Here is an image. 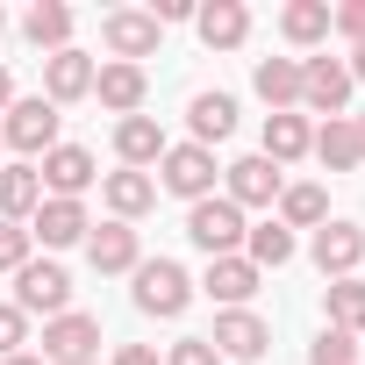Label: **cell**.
Masks as SVG:
<instances>
[{"label": "cell", "mask_w": 365, "mask_h": 365, "mask_svg": "<svg viewBox=\"0 0 365 365\" xmlns=\"http://www.w3.org/2000/svg\"><path fill=\"white\" fill-rule=\"evenodd\" d=\"M187 237H194L208 258H237V244L251 237V222H244V208H237L230 194H208V201L187 208Z\"/></svg>", "instance_id": "1"}, {"label": "cell", "mask_w": 365, "mask_h": 365, "mask_svg": "<svg viewBox=\"0 0 365 365\" xmlns=\"http://www.w3.org/2000/svg\"><path fill=\"white\" fill-rule=\"evenodd\" d=\"M158 187L179 194V201H208V194H215V150H201V143H165Z\"/></svg>", "instance_id": "2"}, {"label": "cell", "mask_w": 365, "mask_h": 365, "mask_svg": "<svg viewBox=\"0 0 365 365\" xmlns=\"http://www.w3.org/2000/svg\"><path fill=\"white\" fill-rule=\"evenodd\" d=\"M187 301H194V279L179 272L172 258L136 265V308H143V315H187Z\"/></svg>", "instance_id": "3"}, {"label": "cell", "mask_w": 365, "mask_h": 365, "mask_svg": "<svg viewBox=\"0 0 365 365\" xmlns=\"http://www.w3.org/2000/svg\"><path fill=\"white\" fill-rule=\"evenodd\" d=\"M58 122H65V115H58L43 93H36V101H15V108H8V122H0V143H15L22 158L58 150Z\"/></svg>", "instance_id": "4"}, {"label": "cell", "mask_w": 365, "mask_h": 365, "mask_svg": "<svg viewBox=\"0 0 365 365\" xmlns=\"http://www.w3.org/2000/svg\"><path fill=\"white\" fill-rule=\"evenodd\" d=\"M65 301H72V279H65V265H51V258H29V265L15 272V308H22V315H65Z\"/></svg>", "instance_id": "5"}, {"label": "cell", "mask_w": 365, "mask_h": 365, "mask_svg": "<svg viewBox=\"0 0 365 365\" xmlns=\"http://www.w3.org/2000/svg\"><path fill=\"white\" fill-rule=\"evenodd\" d=\"M36 179L51 187V201H79V194L93 187V150H86V143H58V150H43Z\"/></svg>", "instance_id": "6"}, {"label": "cell", "mask_w": 365, "mask_h": 365, "mask_svg": "<svg viewBox=\"0 0 365 365\" xmlns=\"http://www.w3.org/2000/svg\"><path fill=\"white\" fill-rule=\"evenodd\" d=\"M101 43L115 51V65L150 58V51H158V22H150V8H115V15L101 22Z\"/></svg>", "instance_id": "7"}, {"label": "cell", "mask_w": 365, "mask_h": 365, "mask_svg": "<svg viewBox=\"0 0 365 365\" xmlns=\"http://www.w3.org/2000/svg\"><path fill=\"white\" fill-rule=\"evenodd\" d=\"M208 344H215V358H222V365H230V358H265L272 329H265V315H251V308H222Z\"/></svg>", "instance_id": "8"}, {"label": "cell", "mask_w": 365, "mask_h": 365, "mask_svg": "<svg viewBox=\"0 0 365 365\" xmlns=\"http://www.w3.org/2000/svg\"><path fill=\"white\" fill-rule=\"evenodd\" d=\"M301 101L329 122V115H344V101H351V72H344V58H308L301 65Z\"/></svg>", "instance_id": "9"}, {"label": "cell", "mask_w": 365, "mask_h": 365, "mask_svg": "<svg viewBox=\"0 0 365 365\" xmlns=\"http://www.w3.org/2000/svg\"><path fill=\"white\" fill-rule=\"evenodd\" d=\"M93 344H101V322L93 315H72L65 308V315L43 322V358L51 365H79V358H93Z\"/></svg>", "instance_id": "10"}, {"label": "cell", "mask_w": 365, "mask_h": 365, "mask_svg": "<svg viewBox=\"0 0 365 365\" xmlns=\"http://www.w3.org/2000/svg\"><path fill=\"white\" fill-rule=\"evenodd\" d=\"M93 58L86 51H58V58H43V101L51 108H65V101H79V93H93Z\"/></svg>", "instance_id": "11"}, {"label": "cell", "mask_w": 365, "mask_h": 365, "mask_svg": "<svg viewBox=\"0 0 365 365\" xmlns=\"http://www.w3.org/2000/svg\"><path fill=\"white\" fill-rule=\"evenodd\" d=\"M358 258H365V230H358V222H322V230H315V265H322L329 279H351Z\"/></svg>", "instance_id": "12"}, {"label": "cell", "mask_w": 365, "mask_h": 365, "mask_svg": "<svg viewBox=\"0 0 365 365\" xmlns=\"http://www.w3.org/2000/svg\"><path fill=\"white\" fill-rule=\"evenodd\" d=\"M230 172V201L237 208H272L279 201V165L272 158H237V165H222Z\"/></svg>", "instance_id": "13"}, {"label": "cell", "mask_w": 365, "mask_h": 365, "mask_svg": "<svg viewBox=\"0 0 365 365\" xmlns=\"http://www.w3.org/2000/svg\"><path fill=\"white\" fill-rule=\"evenodd\" d=\"M93 93H101V108H115V115H136L143 108V93H150V79H143V65H101L93 72Z\"/></svg>", "instance_id": "14"}, {"label": "cell", "mask_w": 365, "mask_h": 365, "mask_svg": "<svg viewBox=\"0 0 365 365\" xmlns=\"http://www.w3.org/2000/svg\"><path fill=\"white\" fill-rule=\"evenodd\" d=\"M115 158H122L129 172L158 165V158H165V129H158L150 115H122V122H115Z\"/></svg>", "instance_id": "15"}, {"label": "cell", "mask_w": 365, "mask_h": 365, "mask_svg": "<svg viewBox=\"0 0 365 365\" xmlns=\"http://www.w3.org/2000/svg\"><path fill=\"white\" fill-rule=\"evenodd\" d=\"M93 222H86V208L79 201H43L36 215H29V237L36 244H51V251H65V244H79Z\"/></svg>", "instance_id": "16"}, {"label": "cell", "mask_w": 365, "mask_h": 365, "mask_svg": "<svg viewBox=\"0 0 365 365\" xmlns=\"http://www.w3.org/2000/svg\"><path fill=\"white\" fill-rule=\"evenodd\" d=\"M329 172H351V165H365V143H358V122L351 115H329L322 129H315V143H308Z\"/></svg>", "instance_id": "17"}, {"label": "cell", "mask_w": 365, "mask_h": 365, "mask_svg": "<svg viewBox=\"0 0 365 365\" xmlns=\"http://www.w3.org/2000/svg\"><path fill=\"white\" fill-rule=\"evenodd\" d=\"M86 258H93V272H136V265H143L129 222H101V230L86 237Z\"/></svg>", "instance_id": "18"}, {"label": "cell", "mask_w": 365, "mask_h": 365, "mask_svg": "<svg viewBox=\"0 0 365 365\" xmlns=\"http://www.w3.org/2000/svg\"><path fill=\"white\" fill-rule=\"evenodd\" d=\"M201 287H208L222 308H244V301L258 294V265H251L244 251H237V258H208V279H201Z\"/></svg>", "instance_id": "19"}, {"label": "cell", "mask_w": 365, "mask_h": 365, "mask_svg": "<svg viewBox=\"0 0 365 365\" xmlns=\"http://www.w3.org/2000/svg\"><path fill=\"white\" fill-rule=\"evenodd\" d=\"M194 29H201V43H208V51H237V43L251 36V15L237 8V0H208V8L194 15Z\"/></svg>", "instance_id": "20"}, {"label": "cell", "mask_w": 365, "mask_h": 365, "mask_svg": "<svg viewBox=\"0 0 365 365\" xmlns=\"http://www.w3.org/2000/svg\"><path fill=\"white\" fill-rule=\"evenodd\" d=\"M43 208V179H36V165H8L0 172V222H29Z\"/></svg>", "instance_id": "21"}, {"label": "cell", "mask_w": 365, "mask_h": 365, "mask_svg": "<svg viewBox=\"0 0 365 365\" xmlns=\"http://www.w3.org/2000/svg\"><path fill=\"white\" fill-rule=\"evenodd\" d=\"M101 194H108L115 222H136V215H143V208L158 201V179H150V172H129V165H122V172H108V187H101Z\"/></svg>", "instance_id": "22"}, {"label": "cell", "mask_w": 365, "mask_h": 365, "mask_svg": "<svg viewBox=\"0 0 365 365\" xmlns=\"http://www.w3.org/2000/svg\"><path fill=\"white\" fill-rule=\"evenodd\" d=\"M187 122H194V143H201V150H215V143L237 129V101H230V93H194Z\"/></svg>", "instance_id": "23"}, {"label": "cell", "mask_w": 365, "mask_h": 365, "mask_svg": "<svg viewBox=\"0 0 365 365\" xmlns=\"http://www.w3.org/2000/svg\"><path fill=\"white\" fill-rule=\"evenodd\" d=\"M22 29H29V43H36V51H51V58H58V51H72V8H65V0H36Z\"/></svg>", "instance_id": "24"}, {"label": "cell", "mask_w": 365, "mask_h": 365, "mask_svg": "<svg viewBox=\"0 0 365 365\" xmlns=\"http://www.w3.org/2000/svg\"><path fill=\"white\" fill-rule=\"evenodd\" d=\"M308 143H315V129H308L301 115H265V150H258V158L294 165V158H308Z\"/></svg>", "instance_id": "25"}, {"label": "cell", "mask_w": 365, "mask_h": 365, "mask_svg": "<svg viewBox=\"0 0 365 365\" xmlns=\"http://www.w3.org/2000/svg\"><path fill=\"white\" fill-rule=\"evenodd\" d=\"M258 93H265L272 115H294V101H301V65H294V58H265V65H258Z\"/></svg>", "instance_id": "26"}, {"label": "cell", "mask_w": 365, "mask_h": 365, "mask_svg": "<svg viewBox=\"0 0 365 365\" xmlns=\"http://www.w3.org/2000/svg\"><path fill=\"white\" fill-rule=\"evenodd\" d=\"M322 222H329L322 187H279V230H322Z\"/></svg>", "instance_id": "27"}, {"label": "cell", "mask_w": 365, "mask_h": 365, "mask_svg": "<svg viewBox=\"0 0 365 365\" xmlns=\"http://www.w3.org/2000/svg\"><path fill=\"white\" fill-rule=\"evenodd\" d=\"M329 329L344 336L365 329V279H329Z\"/></svg>", "instance_id": "28"}, {"label": "cell", "mask_w": 365, "mask_h": 365, "mask_svg": "<svg viewBox=\"0 0 365 365\" xmlns=\"http://www.w3.org/2000/svg\"><path fill=\"white\" fill-rule=\"evenodd\" d=\"M279 29H287V43H322L329 36V0H294L279 15Z\"/></svg>", "instance_id": "29"}, {"label": "cell", "mask_w": 365, "mask_h": 365, "mask_svg": "<svg viewBox=\"0 0 365 365\" xmlns=\"http://www.w3.org/2000/svg\"><path fill=\"white\" fill-rule=\"evenodd\" d=\"M244 258L265 272V265H287L294 258V230H279V222H258L251 237H244Z\"/></svg>", "instance_id": "30"}, {"label": "cell", "mask_w": 365, "mask_h": 365, "mask_svg": "<svg viewBox=\"0 0 365 365\" xmlns=\"http://www.w3.org/2000/svg\"><path fill=\"white\" fill-rule=\"evenodd\" d=\"M29 251H36L29 222H0V272H22V265H29Z\"/></svg>", "instance_id": "31"}, {"label": "cell", "mask_w": 365, "mask_h": 365, "mask_svg": "<svg viewBox=\"0 0 365 365\" xmlns=\"http://www.w3.org/2000/svg\"><path fill=\"white\" fill-rule=\"evenodd\" d=\"M351 358H358V336H344V329H322L308 351V365H351Z\"/></svg>", "instance_id": "32"}, {"label": "cell", "mask_w": 365, "mask_h": 365, "mask_svg": "<svg viewBox=\"0 0 365 365\" xmlns=\"http://www.w3.org/2000/svg\"><path fill=\"white\" fill-rule=\"evenodd\" d=\"M22 336H29V315H22L15 301H0V358H15V351H22Z\"/></svg>", "instance_id": "33"}, {"label": "cell", "mask_w": 365, "mask_h": 365, "mask_svg": "<svg viewBox=\"0 0 365 365\" xmlns=\"http://www.w3.org/2000/svg\"><path fill=\"white\" fill-rule=\"evenodd\" d=\"M165 365H222V358H215V344H208V336H179V344L165 351Z\"/></svg>", "instance_id": "34"}, {"label": "cell", "mask_w": 365, "mask_h": 365, "mask_svg": "<svg viewBox=\"0 0 365 365\" xmlns=\"http://www.w3.org/2000/svg\"><path fill=\"white\" fill-rule=\"evenodd\" d=\"M329 29H344L351 43H365V0H344V8H329Z\"/></svg>", "instance_id": "35"}, {"label": "cell", "mask_w": 365, "mask_h": 365, "mask_svg": "<svg viewBox=\"0 0 365 365\" xmlns=\"http://www.w3.org/2000/svg\"><path fill=\"white\" fill-rule=\"evenodd\" d=\"M115 365H158V351H150V344H122V351H115Z\"/></svg>", "instance_id": "36"}, {"label": "cell", "mask_w": 365, "mask_h": 365, "mask_svg": "<svg viewBox=\"0 0 365 365\" xmlns=\"http://www.w3.org/2000/svg\"><path fill=\"white\" fill-rule=\"evenodd\" d=\"M15 108V79H8V65H0V115Z\"/></svg>", "instance_id": "37"}, {"label": "cell", "mask_w": 365, "mask_h": 365, "mask_svg": "<svg viewBox=\"0 0 365 365\" xmlns=\"http://www.w3.org/2000/svg\"><path fill=\"white\" fill-rule=\"evenodd\" d=\"M344 72H351V79H365V43L351 51V65H344Z\"/></svg>", "instance_id": "38"}, {"label": "cell", "mask_w": 365, "mask_h": 365, "mask_svg": "<svg viewBox=\"0 0 365 365\" xmlns=\"http://www.w3.org/2000/svg\"><path fill=\"white\" fill-rule=\"evenodd\" d=\"M0 365H36V358H29V351H15V358H0Z\"/></svg>", "instance_id": "39"}, {"label": "cell", "mask_w": 365, "mask_h": 365, "mask_svg": "<svg viewBox=\"0 0 365 365\" xmlns=\"http://www.w3.org/2000/svg\"><path fill=\"white\" fill-rule=\"evenodd\" d=\"M358 143H365V122H358Z\"/></svg>", "instance_id": "40"}, {"label": "cell", "mask_w": 365, "mask_h": 365, "mask_svg": "<svg viewBox=\"0 0 365 365\" xmlns=\"http://www.w3.org/2000/svg\"><path fill=\"white\" fill-rule=\"evenodd\" d=\"M79 365H101V358H79Z\"/></svg>", "instance_id": "41"}, {"label": "cell", "mask_w": 365, "mask_h": 365, "mask_svg": "<svg viewBox=\"0 0 365 365\" xmlns=\"http://www.w3.org/2000/svg\"><path fill=\"white\" fill-rule=\"evenodd\" d=\"M0 29H8V15H0Z\"/></svg>", "instance_id": "42"}]
</instances>
